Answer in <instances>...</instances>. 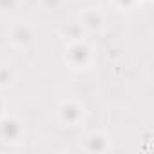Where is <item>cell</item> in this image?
<instances>
[{"label":"cell","instance_id":"cell-1","mask_svg":"<svg viewBox=\"0 0 154 154\" xmlns=\"http://www.w3.org/2000/svg\"><path fill=\"white\" fill-rule=\"evenodd\" d=\"M0 129H2V134H4L8 140H13V138H17V136L20 134V125H18L17 122H13V120H6Z\"/></svg>","mask_w":154,"mask_h":154},{"label":"cell","instance_id":"cell-2","mask_svg":"<svg viewBox=\"0 0 154 154\" xmlns=\"http://www.w3.org/2000/svg\"><path fill=\"white\" fill-rule=\"evenodd\" d=\"M71 58H72L76 63L85 62V60H87V49H85V47H82V45H76V47L71 51Z\"/></svg>","mask_w":154,"mask_h":154},{"label":"cell","instance_id":"cell-3","mask_svg":"<svg viewBox=\"0 0 154 154\" xmlns=\"http://www.w3.org/2000/svg\"><path fill=\"white\" fill-rule=\"evenodd\" d=\"M78 116H80V111H78V107H76V105H65L63 107V118L65 120L72 122V120H76Z\"/></svg>","mask_w":154,"mask_h":154},{"label":"cell","instance_id":"cell-4","mask_svg":"<svg viewBox=\"0 0 154 154\" xmlns=\"http://www.w3.org/2000/svg\"><path fill=\"white\" fill-rule=\"evenodd\" d=\"M17 38H18L20 42H27V40L31 38V35H29L27 29H18V31H17Z\"/></svg>","mask_w":154,"mask_h":154},{"label":"cell","instance_id":"cell-5","mask_svg":"<svg viewBox=\"0 0 154 154\" xmlns=\"http://www.w3.org/2000/svg\"><path fill=\"white\" fill-rule=\"evenodd\" d=\"M89 147H91L93 150H102V149H103V141H102V140H96V138H94V140L91 141V145H89Z\"/></svg>","mask_w":154,"mask_h":154},{"label":"cell","instance_id":"cell-6","mask_svg":"<svg viewBox=\"0 0 154 154\" xmlns=\"http://www.w3.org/2000/svg\"><path fill=\"white\" fill-rule=\"evenodd\" d=\"M15 4V0H0V6H4V8H11Z\"/></svg>","mask_w":154,"mask_h":154},{"label":"cell","instance_id":"cell-7","mask_svg":"<svg viewBox=\"0 0 154 154\" xmlns=\"http://www.w3.org/2000/svg\"><path fill=\"white\" fill-rule=\"evenodd\" d=\"M6 78H8V72H6V71H2V72H0V80H2V82H4Z\"/></svg>","mask_w":154,"mask_h":154},{"label":"cell","instance_id":"cell-8","mask_svg":"<svg viewBox=\"0 0 154 154\" xmlns=\"http://www.w3.org/2000/svg\"><path fill=\"white\" fill-rule=\"evenodd\" d=\"M120 2H122V4H123V6H129V4H131V2H132V0H120Z\"/></svg>","mask_w":154,"mask_h":154},{"label":"cell","instance_id":"cell-9","mask_svg":"<svg viewBox=\"0 0 154 154\" xmlns=\"http://www.w3.org/2000/svg\"><path fill=\"white\" fill-rule=\"evenodd\" d=\"M0 109H2V105H0Z\"/></svg>","mask_w":154,"mask_h":154}]
</instances>
